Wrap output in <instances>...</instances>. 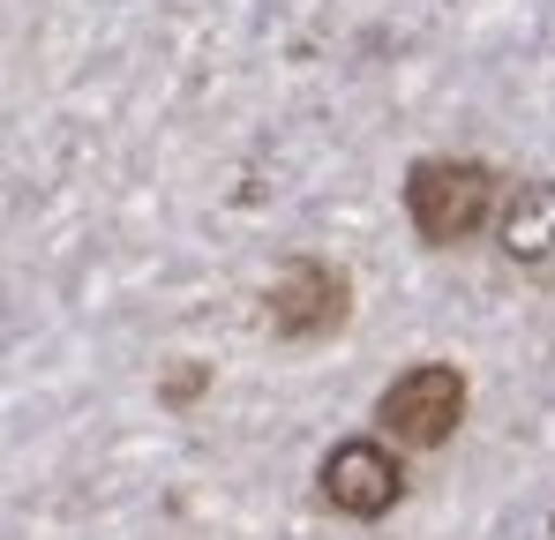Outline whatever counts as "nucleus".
Instances as JSON below:
<instances>
[{
	"instance_id": "39448f33",
	"label": "nucleus",
	"mask_w": 555,
	"mask_h": 540,
	"mask_svg": "<svg viewBox=\"0 0 555 540\" xmlns=\"http://www.w3.org/2000/svg\"><path fill=\"white\" fill-rule=\"evenodd\" d=\"M495 233L511 263H548L555 256V180H518L495 203Z\"/></svg>"
},
{
	"instance_id": "0eeeda50",
	"label": "nucleus",
	"mask_w": 555,
	"mask_h": 540,
	"mask_svg": "<svg viewBox=\"0 0 555 540\" xmlns=\"http://www.w3.org/2000/svg\"><path fill=\"white\" fill-rule=\"evenodd\" d=\"M548 540H555V518H548Z\"/></svg>"
},
{
	"instance_id": "f03ea898",
	"label": "nucleus",
	"mask_w": 555,
	"mask_h": 540,
	"mask_svg": "<svg viewBox=\"0 0 555 540\" xmlns=\"http://www.w3.org/2000/svg\"><path fill=\"white\" fill-rule=\"evenodd\" d=\"M503 203V173L480 158H421L405 173V218L421 248H465Z\"/></svg>"
},
{
	"instance_id": "423d86ee",
	"label": "nucleus",
	"mask_w": 555,
	"mask_h": 540,
	"mask_svg": "<svg viewBox=\"0 0 555 540\" xmlns=\"http://www.w3.org/2000/svg\"><path fill=\"white\" fill-rule=\"evenodd\" d=\"M203 390H210V360H181V368H166V375H158V406H166V413L203 406Z\"/></svg>"
},
{
	"instance_id": "f257e3e1",
	"label": "nucleus",
	"mask_w": 555,
	"mask_h": 540,
	"mask_svg": "<svg viewBox=\"0 0 555 540\" xmlns=\"http://www.w3.org/2000/svg\"><path fill=\"white\" fill-rule=\"evenodd\" d=\"M465 413H473V375H465L459 360H413V368H398L375 390L369 436H383L405 458H428V450H443L465 428Z\"/></svg>"
},
{
	"instance_id": "20e7f679",
	"label": "nucleus",
	"mask_w": 555,
	"mask_h": 540,
	"mask_svg": "<svg viewBox=\"0 0 555 540\" xmlns=\"http://www.w3.org/2000/svg\"><path fill=\"white\" fill-rule=\"evenodd\" d=\"M263 323L278 346H323L353 323V278L323 256H300L263 285Z\"/></svg>"
},
{
	"instance_id": "7ed1b4c3",
	"label": "nucleus",
	"mask_w": 555,
	"mask_h": 540,
	"mask_svg": "<svg viewBox=\"0 0 555 540\" xmlns=\"http://www.w3.org/2000/svg\"><path fill=\"white\" fill-rule=\"evenodd\" d=\"M405 496H413V465L383 436H338L315 465V503L346 526H375V518L405 511Z\"/></svg>"
}]
</instances>
